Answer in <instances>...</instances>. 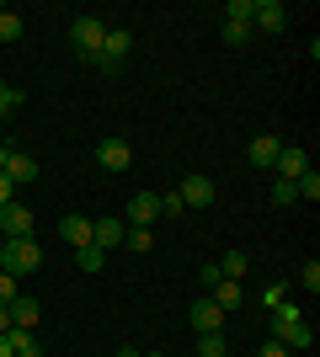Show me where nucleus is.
<instances>
[{"mask_svg":"<svg viewBox=\"0 0 320 357\" xmlns=\"http://www.w3.org/2000/svg\"><path fill=\"white\" fill-rule=\"evenodd\" d=\"M277 342L289 347V352H310V347H315V331H310V320H299V326H294V331H283Z\"/></svg>","mask_w":320,"mask_h":357,"instance_id":"f3484780","label":"nucleus"},{"mask_svg":"<svg viewBox=\"0 0 320 357\" xmlns=\"http://www.w3.org/2000/svg\"><path fill=\"white\" fill-rule=\"evenodd\" d=\"M123 245H128L134 256H144V251H155V235H150V229H128V235H123Z\"/></svg>","mask_w":320,"mask_h":357,"instance_id":"b1692460","label":"nucleus"},{"mask_svg":"<svg viewBox=\"0 0 320 357\" xmlns=\"http://www.w3.org/2000/svg\"><path fill=\"white\" fill-rule=\"evenodd\" d=\"M123 235H128V224H123V219H91V245H102V251L123 245Z\"/></svg>","mask_w":320,"mask_h":357,"instance_id":"4468645a","label":"nucleus"},{"mask_svg":"<svg viewBox=\"0 0 320 357\" xmlns=\"http://www.w3.org/2000/svg\"><path fill=\"white\" fill-rule=\"evenodd\" d=\"M139 357H166V352H139Z\"/></svg>","mask_w":320,"mask_h":357,"instance_id":"4c0bfd02","label":"nucleus"},{"mask_svg":"<svg viewBox=\"0 0 320 357\" xmlns=\"http://www.w3.org/2000/svg\"><path fill=\"white\" fill-rule=\"evenodd\" d=\"M128 160H134L128 139H102V144H96V165H102V171H128Z\"/></svg>","mask_w":320,"mask_h":357,"instance_id":"6e6552de","label":"nucleus"},{"mask_svg":"<svg viewBox=\"0 0 320 357\" xmlns=\"http://www.w3.org/2000/svg\"><path fill=\"white\" fill-rule=\"evenodd\" d=\"M224 43H251V22H224Z\"/></svg>","mask_w":320,"mask_h":357,"instance_id":"bb28decb","label":"nucleus"},{"mask_svg":"<svg viewBox=\"0 0 320 357\" xmlns=\"http://www.w3.org/2000/svg\"><path fill=\"white\" fill-rule=\"evenodd\" d=\"M208 298H213V304H219L224 314H235V310L245 304V288H241V283H229V278H219V283L208 288Z\"/></svg>","mask_w":320,"mask_h":357,"instance_id":"dca6fc26","label":"nucleus"},{"mask_svg":"<svg viewBox=\"0 0 320 357\" xmlns=\"http://www.w3.org/2000/svg\"><path fill=\"white\" fill-rule=\"evenodd\" d=\"M182 197H176V192H166V197H160V219H182Z\"/></svg>","mask_w":320,"mask_h":357,"instance_id":"c85d7f7f","label":"nucleus"},{"mask_svg":"<svg viewBox=\"0 0 320 357\" xmlns=\"http://www.w3.org/2000/svg\"><path fill=\"white\" fill-rule=\"evenodd\" d=\"M155 219H160V197L155 192H134L128 197V219H123L128 229H150Z\"/></svg>","mask_w":320,"mask_h":357,"instance_id":"39448f33","label":"nucleus"},{"mask_svg":"<svg viewBox=\"0 0 320 357\" xmlns=\"http://www.w3.org/2000/svg\"><path fill=\"white\" fill-rule=\"evenodd\" d=\"M16 298H22V294H16V278H11V272H0V304H16Z\"/></svg>","mask_w":320,"mask_h":357,"instance_id":"c756f323","label":"nucleus"},{"mask_svg":"<svg viewBox=\"0 0 320 357\" xmlns=\"http://www.w3.org/2000/svg\"><path fill=\"white\" fill-rule=\"evenodd\" d=\"M294 192H299V197H305V203H320V171H315V165H310V171H305V176H299V181H294Z\"/></svg>","mask_w":320,"mask_h":357,"instance_id":"4be33fe9","label":"nucleus"},{"mask_svg":"<svg viewBox=\"0 0 320 357\" xmlns=\"http://www.w3.org/2000/svg\"><path fill=\"white\" fill-rule=\"evenodd\" d=\"M0 240H32V208L27 203H0Z\"/></svg>","mask_w":320,"mask_h":357,"instance_id":"20e7f679","label":"nucleus"},{"mask_svg":"<svg viewBox=\"0 0 320 357\" xmlns=\"http://www.w3.org/2000/svg\"><path fill=\"white\" fill-rule=\"evenodd\" d=\"M0 165H6V144H0Z\"/></svg>","mask_w":320,"mask_h":357,"instance_id":"58836bf2","label":"nucleus"},{"mask_svg":"<svg viewBox=\"0 0 320 357\" xmlns=\"http://www.w3.org/2000/svg\"><path fill=\"white\" fill-rule=\"evenodd\" d=\"M11 326L16 331H32V326H38V298H16V304H11Z\"/></svg>","mask_w":320,"mask_h":357,"instance_id":"a211bd4d","label":"nucleus"},{"mask_svg":"<svg viewBox=\"0 0 320 357\" xmlns=\"http://www.w3.org/2000/svg\"><path fill=\"white\" fill-rule=\"evenodd\" d=\"M102 38H107L102 16H75V22H70V48H75L80 59H96V54H102Z\"/></svg>","mask_w":320,"mask_h":357,"instance_id":"f03ea898","label":"nucleus"},{"mask_svg":"<svg viewBox=\"0 0 320 357\" xmlns=\"http://www.w3.org/2000/svg\"><path fill=\"white\" fill-rule=\"evenodd\" d=\"M0 331H11V304H0Z\"/></svg>","mask_w":320,"mask_h":357,"instance_id":"c9c22d12","label":"nucleus"},{"mask_svg":"<svg viewBox=\"0 0 320 357\" xmlns=\"http://www.w3.org/2000/svg\"><path fill=\"white\" fill-rule=\"evenodd\" d=\"M59 240H64V245H75V251H80V245H91V219H86V213H64V219H59Z\"/></svg>","mask_w":320,"mask_h":357,"instance_id":"ddd939ff","label":"nucleus"},{"mask_svg":"<svg viewBox=\"0 0 320 357\" xmlns=\"http://www.w3.org/2000/svg\"><path fill=\"white\" fill-rule=\"evenodd\" d=\"M289 203H299V192H294V181L273 176V208H289Z\"/></svg>","mask_w":320,"mask_h":357,"instance_id":"393cba45","label":"nucleus"},{"mask_svg":"<svg viewBox=\"0 0 320 357\" xmlns=\"http://www.w3.org/2000/svg\"><path fill=\"white\" fill-rule=\"evenodd\" d=\"M213 267H219V278L241 283V272H245V251H224V261H213Z\"/></svg>","mask_w":320,"mask_h":357,"instance_id":"412c9836","label":"nucleus"},{"mask_svg":"<svg viewBox=\"0 0 320 357\" xmlns=\"http://www.w3.org/2000/svg\"><path fill=\"white\" fill-rule=\"evenodd\" d=\"M224 331H208V336H198V357H224Z\"/></svg>","mask_w":320,"mask_h":357,"instance_id":"5701e85b","label":"nucleus"},{"mask_svg":"<svg viewBox=\"0 0 320 357\" xmlns=\"http://www.w3.org/2000/svg\"><path fill=\"white\" fill-rule=\"evenodd\" d=\"M283 294H289V288H283V283H273V288H261V310H273V304H283Z\"/></svg>","mask_w":320,"mask_h":357,"instance_id":"473e14b6","label":"nucleus"},{"mask_svg":"<svg viewBox=\"0 0 320 357\" xmlns=\"http://www.w3.org/2000/svg\"><path fill=\"white\" fill-rule=\"evenodd\" d=\"M128 54H134V32H128V27H107V38H102V54H96L91 64L112 75V70H123V59H128Z\"/></svg>","mask_w":320,"mask_h":357,"instance_id":"7ed1b4c3","label":"nucleus"},{"mask_svg":"<svg viewBox=\"0 0 320 357\" xmlns=\"http://www.w3.org/2000/svg\"><path fill=\"white\" fill-rule=\"evenodd\" d=\"M257 357H294L289 352V347H283V342H277V336H267V342H261V352Z\"/></svg>","mask_w":320,"mask_h":357,"instance_id":"2f4dec72","label":"nucleus"},{"mask_svg":"<svg viewBox=\"0 0 320 357\" xmlns=\"http://www.w3.org/2000/svg\"><path fill=\"white\" fill-rule=\"evenodd\" d=\"M0 203H11V176L0 171Z\"/></svg>","mask_w":320,"mask_h":357,"instance_id":"f704fd0d","label":"nucleus"},{"mask_svg":"<svg viewBox=\"0 0 320 357\" xmlns=\"http://www.w3.org/2000/svg\"><path fill=\"white\" fill-rule=\"evenodd\" d=\"M75 267L80 272H102L107 267V251H102V245H80V251H75Z\"/></svg>","mask_w":320,"mask_h":357,"instance_id":"6ab92c4d","label":"nucleus"},{"mask_svg":"<svg viewBox=\"0 0 320 357\" xmlns=\"http://www.w3.org/2000/svg\"><path fill=\"white\" fill-rule=\"evenodd\" d=\"M43 267V251H38V240H0V272H11V278H27V272Z\"/></svg>","mask_w":320,"mask_h":357,"instance_id":"f257e3e1","label":"nucleus"},{"mask_svg":"<svg viewBox=\"0 0 320 357\" xmlns=\"http://www.w3.org/2000/svg\"><path fill=\"white\" fill-rule=\"evenodd\" d=\"M176 197H182V208H208V203H213V181L203 176V171H192V176H182Z\"/></svg>","mask_w":320,"mask_h":357,"instance_id":"423d86ee","label":"nucleus"},{"mask_svg":"<svg viewBox=\"0 0 320 357\" xmlns=\"http://www.w3.org/2000/svg\"><path fill=\"white\" fill-rule=\"evenodd\" d=\"M299 283H305L310 294H315V288H320V261H305V272H299Z\"/></svg>","mask_w":320,"mask_h":357,"instance_id":"7c9ffc66","label":"nucleus"},{"mask_svg":"<svg viewBox=\"0 0 320 357\" xmlns=\"http://www.w3.org/2000/svg\"><path fill=\"white\" fill-rule=\"evenodd\" d=\"M187 314H192V331H198V336H208V331H224V310H219V304H213L208 294H203V298H198V304H192Z\"/></svg>","mask_w":320,"mask_h":357,"instance_id":"9d476101","label":"nucleus"},{"mask_svg":"<svg viewBox=\"0 0 320 357\" xmlns=\"http://www.w3.org/2000/svg\"><path fill=\"white\" fill-rule=\"evenodd\" d=\"M6 176H11V187H27V181H38V160L32 155H22V149H6V165H0Z\"/></svg>","mask_w":320,"mask_h":357,"instance_id":"f8f14e48","label":"nucleus"},{"mask_svg":"<svg viewBox=\"0 0 320 357\" xmlns=\"http://www.w3.org/2000/svg\"><path fill=\"white\" fill-rule=\"evenodd\" d=\"M251 6H257V0H229V6H224V22H251Z\"/></svg>","mask_w":320,"mask_h":357,"instance_id":"cd10ccee","label":"nucleus"},{"mask_svg":"<svg viewBox=\"0 0 320 357\" xmlns=\"http://www.w3.org/2000/svg\"><path fill=\"white\" fill-rule=\"evenodd\" d=\"M277 149H283V139H273V134L251 139V149H245V165H251V171H273V165H277Z\"/></svg>","mask_w":320,"mask_h":357,"instance_id":"1a4fd4ad","label":"nucleus"},{"mask_svg":"<svg viewBox=\"0 0 320 357\" xmlns=\"http://www.w3.org/2000/svg\"><path fill=\"white\" fill-rule=\"evenodd\" d=\"M22 32H27V22H22L16 11H6V6H0V43H16Z\"/></svg>","mask_w":320,"mask_h":357,"instance_id":"aec40b11","label":"nucleus"},{"mask_svg":"<svg viewBox=\"0 0 320 357\" xmlns=\"http://www.w3.org/2000/svg\"><path fill=\"white\" fill-rule=\"evenodd\" d=\"M251 22H257L261 32H283L289 27V6H283V0H257V6H251Z\"/></svg>","mask_w":320,"mask_h":357,"instance_id":"0eeeda50","label":"nucleus"},{"mask_svg":"<svg viewBox=\"0 0 320 357\" xmlns=\"http://www.w3.org/2000/svg\"><path fill=\"white\" fill-rule=\"evenodd\" d=\"M198 278H203V288H213V283H219V267H213V261H203Z\"/></svg>","mask_w":320,"mask_h":357,"instance_id":"72a5a7b5","label":"nucleus"},{"mask_svg":"<svg viewBox=\"0 0 320 357\" xmlns=\"http://www.w3.org/2000/svg\"><path fill=\"white\" fill-rule=\"evenodd\" d=\"M118 357H139V347H118Z\"/></svg>","mask_w":320,"mask_h":357,"instance_id":"e433bc0d","label":"nucleus"},{"mask_svg":"<svg viewBox=\"0 0 320 357\" xmlns=\"http://www.w3.org/2000/svg\"><path fill=\"white\" fill-rule=\"evenodd\" d=\"M16 107H22V91L0 80V118H16Z\"/></svg>","mask_w":320,"mask_h":357,"instance_id":"a878e982","label":"nucleus"},{"mask_svg":"<svg viewBox=\"0 0 320 357\" xmlns=\"http://www.w3.org/2000/svg\"><path fill=\"white\" fill-rule=\"evenodd\" d=\"M273 171H277L283 181H299V176L310 171V155H305L299 144H283V149H277V165H273Z\"/></svg>","mask_w":320,"mask_h":357,"instance_id":"9b49d317","label":"nucleus"},{"mask_svg":"<svg viewBox=\"0 0 320 357\" xmlns=\"http://www.w3.org/2000/svg\"><path fill=\"white\" fill-rule=\"evenodd\" d=\"M273 320H267V336H283V331H294L299 326V320H305V310H299V304H289V298H283V304H273Z\"/></svg>","mask_w":320,"mask_h":357,"instance_id":"2eb2a0df","label":"nucleus"}]
</instances>
